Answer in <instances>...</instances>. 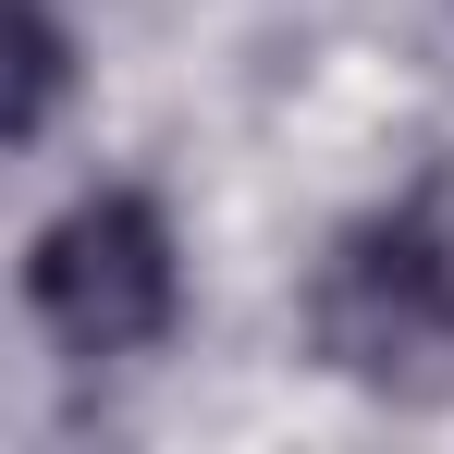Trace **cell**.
Masks as SVG:
<instances>
[{
  "mask_svg": "<svg viewBox=\"0 0 454 454\" xmlns=\"http://www.w3.org/2000/svg\"><path fill=\"white\" fill-rule=\"evenodd\" d=\"M307 332L344 380H380V393H442L454 380V197L442 184L356 222L319 258Z\"/></svg>",
  "mask_w": 454,
  "mask_h": 454,
  "instance_id": "cell-1",
  "label": "cell"
},
{
  "mask_svg": "<svg viewBox=\"0 0 454 454\" xmlns=\"http://www.w3.org/2000/svg\"><path fill=\"white\" fill-rule=\"evenodd\" d=\"M172 295H184V270H172V222L148 197H74L37 233V258H25V307H37V332L62 356H136V344H160Z\"/></svg>",
  "mask_w": 454,
  "mask_h": 454,
  "instance_id": "cell-2",
  "label": "cell"
},
{
  "mask_svg": "<svg viewBox=\"0 0 454 454\" xmlns=\"http://www.w3.org/2000/svg\"><path fill=\"white\" fill-rule=\"evenodd\" d=\"M62 86H74V37H62V12H50V0H12V111H0V136L37 148L50 111H62Z\"/></svg>",
  "mask_w": 454,
  "mask_h": 454,
  "instance_id": "cell-3",
  "label": "cell"
}]
</instances>
